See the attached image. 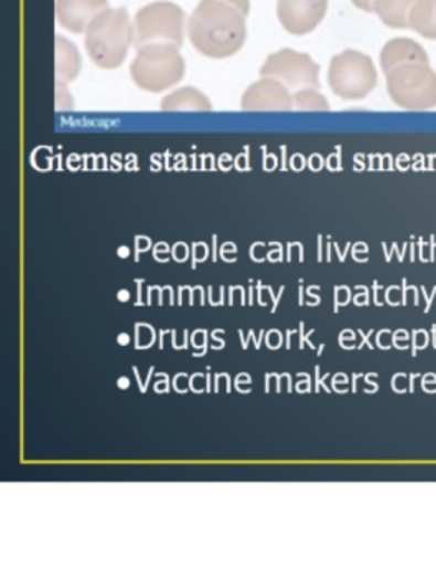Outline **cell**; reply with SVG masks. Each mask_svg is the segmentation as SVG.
Returning a JSON list of instances; mask_svg holds the SVG:
<instances>
[{"instance_id": "6da1fadb", "label": "cell", "mask_w": 436, "mask_h": 566, "mask_svg": "<svg viewBox=\"0 0 436 566\" xmlns=\"http://www.w3.org/2000/svg\"><path fill=\"white\" fill-rule=\"evenodd\" d=\"M249 0H201L189 20V39L209 59H228L245 45Z\"/></svg>"}, {"instance_id": "7a4b0ae2", "label": "cell", "mask_w": 436, "mask_h": 566, "mask_svg": "<svg viewBox=\"0 0 436 566\" xmlns=\"http://www.w3.org/2000/svg\"><path fill=\"white\" fill-rule=\"evenodd\" d=\"M132 42L135 27L126 9H106L93 19L85 32L89 60L103 70L119 69Z\"/></svg>"}, {"instance_id": "3957f363", "label": "cell", "mask_w": 436, "mask_h": 566, "mask_svg": "<svg viewBox=\"0 0 436 566\" xmlns=\"http://www.w3.org/2000/svg\"><path fill=\"white\" fill-rule=\"evenodd\" d=\"M184 56L172 43L141 46L131 63V78L145 92L161 93L184 78Z\"/></svg>"}, {"instance_id": "277c9868", "label": "cell", "mask_w": 436, "mask_h": 566, "mask_svg": "<svg viewBox=\"0 0 436 566\" xmlns=\"http://www.w3.org/2000/svg\"><path fill=\"white\" fill-rule=\"evenodd\" d=\"M185 12L174 2L149 3L136 13L135 42L136 50L151 43H172L181 46L184 42Z\"/></svg>"}, {"instance_id": "5b68a950", "label": "cell", "mask_w": 436, "mask_h": 566, "mask_svg": "<svg viewBox=\"0 0 436 566\" xmlns=\"http://www.w3.org/2000/svg\"><path fill=\"white\" fill-rule=\"evenodd\" d=\"M387 92L392 102L411 112H424L436 106V72L425 63H407L392 70Z\"/></svg>"}, {"instance_id": "8992f818", "label": "cell", "mask_w": 436, "mask_h": 566, "mask_svg": "<svg viewBox=\"0 0 436 566\" xmlns=\"http://www.w3.org/2000/svg\"><path fill=\"white\" fill-rule=\"evenodd\" d=\"M328 82L339 98L362 99L377 86V70L371 56L358 50H345L332 56Z\"/></svg>"}, {"instance_id": "52a82bcc", "label": "cell", "mask_w": 436, "mask_h": 566, "mask_svg": "<svg viewBox=\"0 0 436 566\" xmlns=\"http://www.w3.org/2000/svg\"><path fill=\"white\" fill-rule=\"evenodd\" d=\"M262 78L281 82L286 88L319 90V65L308 53L283 49L273 53L259 70Z\"/></svg>"}, {"instance_id": "ba28073f", "label": "cell", "mask_w": 436, "mask_h": 566, "mask_svg": "<svg viewBox=\"0 0 436 566\" xmlns=\"http://www.w3.org/2000/svg\"><path fill=\"white\" fill-rule=\"evenodd\" d=\"M329 0H278V19L291 35H308L328 12Z\"/></svg>"}, {"instance_id": "9c48e42d", "label": "cell", "mask_w": 436, "mask_h": 566, "mask_svg": "<svg viewBox=\"0 0 436 566\" xmlns=\"http://www.w3.org/2000/svg\"><path fill=\"white\" fill-rule=\"evenodd\" d=\"M293 108V95L278 80H258L242 96L243 112H291Z\"/></svg>"}, {"instance_id": "30bf717a", "label": "cell", "mask_w": 436, "mask_h": 566, "mask_svg": "<svg viewBox=\"0 0 436 566\" xmlns=\"http://www.w3.org/2000/svg\"><path fill=\"white\" fill-rule=\"evenodd\" d=\"M108 0H56V19L63 29L72 33H83L96 15L105 12Z\"/></svg>"}, {"instance_id": "8fae6325", "label": "cell", "mask_w": 436, "mask_h": 566, "mask_svg": "<svg viewBox=\"0 0 436 566\" xmlns=\"http://www.w3.org/2000/svg\"><path fill=\"white\" fill-rule=\"evenodd\" d=\"M407 63L430 65L428 53L425 52L421 43L412 39H404V36H398V39L385 43L381 52V65L385 75H389L392 70L398 69V66L407 65Z\"/></svg>"}, {"instance_id": "7c38bea8", "label": "cell", "mask_w": 436, "mask_h": 566, "mask_svg": "<svg viewBox=\"0 0 436 566\" xmlns=\"http://www.w3.org/2000/svg\"><path fill=\"white\" fill-rule=\"evenodd\" d=\"M162 112H212V103L198 88L185 86L166 96L161 103Z\"/></svg>"}, {"instance_id": "4fadbf2b", "label": "cell", "mask_w": 436, "mask_h": 566, "mask_svg": "<svg viewBox=\"0 0 436 566\" xmlns=\"http://www.w3.org/2000/svg\"><path fill=\"white\" fill-rule=\"evenodd\" d=\"M82 70L78 49L65 36H56V80L59 83L75 82Z\"/></svg>"}, {"instance_id": "5bb4252c", "label": "cell", "mask_w": 436, "mask_h": 566, "mask_svg": "<svg viewBox=\"0 0 436 566\" xmlns=\"http://www.w3.org/2000/svg\"><path fill=\"white\" fill-rule=\"evenodd\" d=\"M417 0H374V12L391 29H408V17Z\"/></svg>"}, {"instance_id": "9a60e30c", "label": "cell", "mask_w": 436, "mask_h": 566, "mask_svg": "<svg viewBox=\"0 0 436 566\" xmlns=\"http://www.w3.org/2000/svg\"><path fill=\"white\" fill-rule=\"evenodd\" d=\"M408 29L428 40H436V0H417L408 17Z\"/></svg>"}, {"instance_id": "2e32d148", "label": "cell", "mask_w": 436, "mask_h": 566, "mask_svg": "<svg viewBox=\"0 0 436 566\" xmlns=\"http://www.w3.org/2000/svg\"><path fill=\"white\" fill-rule=\"evenodd\" d=\"M293 105L302 112H329V103L316 88H302L293 95Z\"/></svg>"}, {"instance_id": "e0dca14e", "label": "cell", "mask_w": 436, "mask_h": 566, "mask_svg": "<svg viewBox=\"0 0 436 566\" xmlns=\"http://www.w3.org/2000/svg\"><path fill=\"white\" fill-rule=\"evenodd\" d=\"M351 2L364 12H374V0H351Z\"/></svg>"}]
</instances>
